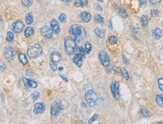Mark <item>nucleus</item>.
Masks as SVG:
<instances>
[{"label":"nucleus","instance_id":"49530a36","mask_svg":"<svg viewBox=\"0 0 163 124\" xmlns=\"http://www.w3.org/2000/svg\"><path fill=\"white\" fill-rule=\"evenodd\" d=\"M109 28L110 29H113V26H112V22H111V20H110V22H109Z\"/></svg>","mask_w":163,"mask_h":124},{"label":"nucleus","instance_id":"4be33fe9","mask_svg":"<svg viewBox=\"0 0 163 124\" xmlns=\"http://www.w3.org/2000/svg\"><path fill=\"white\" fill-rule=\"evenodd\" d=\"M34 34V29L33 27H27L24 31V35L26 37L32 36Z\"/></svg>","mask_w":163,"mask_h":124},{"label":"nucleus","instance_id":"0eeeda50","mask_svg":"<svg viewBox=\"0 0 163 124\" xmlns=\"http://www.w3.org/2000/svg\"><path fill=\"white\" fill-rule=\"evenodd\" d=\"M110 90L111 93L113 94V96L116 99L119 100V83L118 82H114L110 84Z\"/></svg>","mask_w":163,"mask_h":124},{"label":"nucleus","instance_id":"473e14b6","mask_svg":"<svg viewBox=\"0 0 163 124\" xmlns=\"http://www.w3.org/2000/svg\"><path fill=\"white\" fill-rule=\"evenodd\" d=\"M150 15H151L152 17H156L157 16H159V10H157V9H153V10L151 11Z\"/></svg>","mask_w":163,"mask_h":124},{"label":"nucleus","instance_id":"6ab92c4d","mask_svg":"<svg viewBox=\"0 0 163 124\" xmlns=\"http://www.w3.org/2000/svg\"><path fill=\"white\" fill-rule=\"evenodd\" d=\"M18 59H19L20 62L23 65H27L28 63V59L27 58L26 55L23 54V53H19L18 54Z\"/></svg>","mask_w":163,"mask_h":124},{"label":"nucleus","instance_id":"dca6fc26","mask_svg":"<svg viewBox=\"0 0 163 124\" xmlns=\"http://www.w3.org/2000/svg\"><path fill=\"white\" fill-rule=\"evenodd\" d=\"M61 59V55L59 52H53L51 54V60L53 61V62H55L57 63L59 62L60 60Z\"/></svg>","mask_w":163,"mask_h":124},{"label":"nucleus","instance_id":"2eb2a0df","mask_svg":"<svg viewBox=\"0 0 163 124\" xmlns=\"http://www.w3.org/2000/svg\"><path fill=\"white\" fill-rule=\"evenodd\" d=\"M80 17H81V20L84 23H88L92 20V16L90 15V13L86 12V11L82 12L80 14Z\"/></svg>","mask_w":163,"mask_h":124},{"label":"nucleus","instance_id":"5701e85b","mask_svg":"<svg viewBox=\"0 0 163 124\" xmlns=\"http://www.w3.org/2000/svg\"><path fill=\"white\" fill-rule=\"evenodd\" d=\"M25 21H26V23L28 24V25H30L33 22V16L32 13H28L27 15H26Z\"/></svg>","mask_w":163,"mask_h":124},{"label":"nucleus","instance_id":"412c9836","mask_svg":"<svg viewBox=\"0 0 163 124\" xmlns=\"http://www.w3.org/2000/svg\"><path fill=\"white\" fill-rule=\"evenodd\" d=\"M149 22V18L147 16H145V15H143L141 18V23L143 26H146L148 25V23Z\"/></svg>","mask_w":163,"mask_h":124},{"label":"nucleus","instance_id":"a211bd4d","mask_svg":"<svg viewBox=\"0 0 163 124\" xmlns=\"http://www.w3.org/2000/svg\"><path fill=\"white\" fill-rule=\"evenodd\" d=\"M88 0H76L75 2V6L76 7L82 8L87 5Z\"/></svg>","mask_w":163,"mask_h":124},{"label":"nucleus","instance_id":"e433bc0d","mask_svg":"<svg viewBox=\"0 0 163 124\" xmlns=\"http://www.w3.org/2000/svg\"><path fill=\"white\" fill-rule=\"evenodd\" d=\"M32 98H33V100L35 102V101H36L39 98V92H35L33 94V95H32Z\"/></svg>","mask_w":163,"mask_h":124},{"label":"nucleus","instance_id":"39448f33","mask_svg":"<svg viewBox=\"0 0 163 124\" xmlns=\"http://www.w3.org/2000/svg\"><path fill=\"white\" fill-rule=\"evenodd\" d=\"M43 52L42 47L38 44H35L31 46L27 51V54L29 57L31 59H35L39 57Z\"/></svg>","mask_w":163,"mask_h":124},{"label":"nucleus","instance_id":"f03ea898","mask_svg":"<svg viewBox=\"0 0 163 124\" xmlns=\"http://www.w3.org/2000/svg\"><path fill=\"white\" fill-rule=\"evenodd\" d=\"M64 46L65 51L67 55L71 56L77 50V44L74 38L71 37H66L64 39Z\"/></svg>","mask_w":163,"mask_h":124},{"label":"nucleus","instance_id":"423d86ee","mask_svg":"<svg viewBox=\"0 0 163 124\" xmlns=\"http://www.w3.org/2000/svg\"><path fill=\"white\" fill-rule=\"evenodd\" d=\"M62 110H63V105L60 101H55L51 105V114L53 116L58 115Z\"/></svg>","mask_w":163,"mask_h":124},{"label":"nucleus","instance_id":"cd10ccee","mask_svg":"<svg viewBox=\"0 0 163 124\" xmlns=\"http://www.w3.org/2000/svg\"><path fill=\"white\" fill-rule=\"evenodd\" d=\"M92 45L90 42H85V50L86 53H90V52L92 51Z\"/></svg>","mask_w":163,"mask_h":124},{"label":"nucleus","instance_id":"a19ab883","mask_svg":"<svg viewBox=\"0 0 163 124\" xmlns=\"http://www.w3.org/2000/svg\"><path fill=\"white\" fill-rule=\"evenodd\" d=\"M140 5L141 8H145L147 5V0H140Z\"/></svg>","mask_w":163,"mask_h":124},{"label":"nucleus","instance_id":"f257e3e1","mask_svg":"<svg viewBox=\"0 0 163 124\" xmlns=\"http://www.w3.org/2000/svg\"><path fill=\"white\" fill-rule=\"evenodd\" d=\"M70 32L71 35L74 38L75 40L77 42H82L83 41L86 37V32H85L84 28L80 25H73L71 26L70 29Z\"/></svg>","mask_w":163,"mask_h":124},{"label":"nucleus","instance_id":"c9c22d12","mask_svg":"<svg viewBox=\"0 0 163 124\" xmlns=\"http://www.w3.org/2000/svg\"><path fill=\"white\" fill-rule=\"evenodd\" d=\"M50 66H51V69H52L53 71H56L57 69V65H56V63H55V62H53V61L51 60V62H50Z\"/></svg>","mask_w":163,"mask_h":124},{"label":"nucleus","instance_id":"09e8293b","mask_svg":"<svg viewBox=\"0 0 163 124\" xmlns=\"http://www.w3.org/2000/svg\"><path fill=\"white\" fill-rule=\"evenodd\" d=\"M61 1H66V0H61Z\"/></svg>","mask_w":163,"mask_h":124},{"label":"nucleus","instance_id":"393cba45","mask_svg":"<svg viewBox=\"0 0 163 124\" xmlns=\"http://www.w3.org/2000/svg\"><path fill=\"white\" fill-rule=\"evenodd\" d=\"M141 114L144 117H150L152 116V113L146 108H142Z\"/></svg>","mask_w":163,"mask_h":124},{"label":"nucleus","instance_id":"b1692460","mask_svg":"<svg viewBox=\"0 0 163 124\" xmlns=\"http://www.w3.org/2000/svg\"><path fill=\"white\" fill-rule=\"evenodd\" d=\"M121 73L122 74V76H123V78H124L125 80H129L130 76H129V74H128V71L126 70L125 68H121Z\"/></svg>","mask_w":163,"mask_h":124},{"label":"nucleus","instance_id":"c03bdc74","mask_svg":"<svg viewBox=\"0 0 163 124\" xmlns=\"http://www.w3.org/2000/svg\"><path fill=\"white\" fill-rule=\"evenodd\" d=\"M122 60H123V62H124V63H125V64H128V59L126 58L125 56H122Z\"/></svg>","mask_w":163,"mask_h":124},{"label":"nucleus","instance_id":"c85d7f7f","mask_svg":"<svg viewBox=\"0 0 163 124\" xmlns=\"http://www.w3.org/2000/svg\"><path fill=\"white\" fill-rule=\"evenodd\" d=\"M119 15H120L122 17H124V18H127L128 17V13L126 12V11H125L123 8L122 7L119 8Z\"/></svg>","mask_w":163,"mask_h":124},{"label":"nucleus","instance_id":"9d476101","mask_svg":"<svg viewBox=\"0 0 163 124\" xmlns=\"http://www.w3.org/2000/svg\"><path fill=\"white\" fill-rule=\"evenodd\" d=\"M41 33H42V35H43V36L47 38H51L52 36H53V31L51 30V29H49L46 26L42 27Z\"/></svg>","mask_w":163,"mask_h":124},{"label":"nucleus","instance_id":"7c9ffc66","mask_svg":"<svg viewBox=\"0 0 163 124\" xmlns=\"http://www.w3.org/2000/svg\"><path fill=\"white\" fill-rule=\"evenodd\" d=\"M6 40L8 42H12L14 41V34L11 32H8L6 36Z\"/></svg>","mask_w":163,"mask_h":124},{"label":"nucleus","instance_id":"9b49d317","mask_svg":"<svg viewBox=\"0 0 163 124\" xmlns=\"http://www.w3.org/2000/svg\"><path fill=\"white\" fill-rule=\"evenodd\" d=\"M4 56L5 57L10 60V59H13V58L15 56V51L12 47H8L5 50V52H4Z\"/></svg>","mask_w":163,"mask_h":124},{"label":"nucleus","instance_id":"6e6552de","mask_svg":"<svg viewBox=\"0 0 163 124\" xmlns=\"http://www.w3.org/2000/svg\"><path fill=\"white\" fill-rule=\"evenodd\" d=\"M99 59L100 62L101 63V64L104 66H108L110 64V59L106 53V51H100L99 53Z\"/></svg>","mask_w":163,"mask_h":124},{"label":"nucleus","instance_id":"79ce46f5","mask_svg":"<svg viewBox=\"0 0 163 124\" xmlns=\"http://www.w3.org/2000/svg\"><path fill=\"white\" fill-rule=\"evenodd\" d=\"M149 2L153 5H158L161 2V0H149Z\"/></svg>","mask_w":163,"mask_h":124},{"label":"nucleus","instance_id":"2f4dec72","mask_svg":"<svg viewBox=\"0 0 163 124\" xmlns=\"http://www.w3.org/2000/svg\"><path fill=\"white\" fill-rule=\"evenodd\" d=\"M108 42H109V43L111 44H115L117 43V42H118V38L116 36H110L109 38V39H108Z\"/></svg>","mask_w":163,"mask_h":124},{"label":"nucleus","instance_id":"a18cd8bd","mask_svg":"<svg viewBox=\"0 0 163 124\" xmlns=\"http://www.w3.org/2000/svg\"><path fill=\"white\" fill-rule=\"evenodd\" d=\"M60 77H61V78H62L64 81H66V82H67V81H68V79H67L65 76H64V75H61Z\"/></svg>","mask_w":163,"mask_h":124},{"label":"nucleus","instance_id":"de8ad7c7","mask_svg":"<svg viewBox=\"0 0 163 124\" xmlns=\"http://www.w3.org/2000/svg\"><path fill=\"white\" fill-rule=\"evenodd\" d=\"M98 2H104V0H98Z\"/></svg>","mask_w":163,"mask_h":124},{"label":"nucleus","instance_id":"ddd939ff","mask_svg":"<svg viewBox=\"0 0 163 124\" xmlns=\"http://www.w3.org/2000/svg\"><path fill=\"white\" fill-rule=\"evenodd\" d=\"M51 29L53 31V32H55V34H58L61 32L59 23H57L56 20H52L51 21Z\"/></svg>","mask_w":163,"mask_h":124},{"label":"nucleus","instance_id":"7ed1b4c3","mask_svg":"<svg viewBox=\"0 0 163 124\" xmlns=\"http://www.w3.org/2000/svg\"><path fill=\"white\" fill-rule=\"evenodd\" d=\"M85 53H86L85 50L82 47H79L77 49V53L73 57V61L78 67H82V61L85 57Z\"/></svg>","mask_w":163,"mask_h":124},{"label":"nucleus","instance_id":"bb28decb","mask_svg":"<svg viewBox=\"0 0 163 124\" xmlns=\"http://www.w3.org/2000/svg\"><path fill=\"white\" fill-rule=\"evenodd\" d=\"M156 103L158 104V105L162 107L163 106V95H158L156 97Z\"/></svg>","mask_w":163,"mask_h":124},{"label":"nucleus","instance_id":"f8f14e48","mask_svg":"<svg viewBox=\"0 0 163 124\" xmlns=\"http://www.w3.org/2000/svg\"><path fill=\"white\" fill-rule=\"evenodd\" d=\"M23 84H24V85L26 86V87L33 88V89H34V88L37 87V86H38L37 83H36L35 81H34V80L27 79L26 78H23Z\"/></svg>","mask_w":163,"mask_h":124},{"label":"nucleus","instance_id":"f3484780","mask_svg":"<svg viewBox=\"0 0 163 124\" xmlns=\"http://www.w3.org/2000/svg\"><path fill=\"white\" fill-rule=\"evenodd\" d=\"M153 36L156 39H159L162 37V31L158 27H156L153 30Z\"/></svg>","mask_w":163,"mask_h":124},{"label":"nucleus","instance_id":"aec40b11","mask_svg":"<svg viewBox=\"0 0 163 124\" xmlns=\"http://www.w3.org/2000/svg\"><path fill=\"white\" fill-rule=\"evenodd\" d=\"M94 32H95V35L98 37V38H104V36H105L104 31H103L102 29H100V28H95Z\"/></svg>","mask_w":163,"mask_h":124},{"label":"nucleus","instance_id":"1a4fd4ad","mask_svg":"<svg viewBox=\"0 0 163 124\" xmlns=\"http://www.w3.org/2000/svg\"><path fill=\"white\" fill-rule=\"evenodd\" d=\"M12 28H13V31L14 32L20 33V32H21L24 28V24L23 23L21 20H18L12 24Z\"/></svg>","mask_w":163,"mask_h":124},{"label":"nucleus","instance_id":"c756f323","mask_svg":"<svg viewBox=\"0 0 163 124\" xmlns=\"http://www.w3.org/2000/svg\"><path fill=\"white\" fill-rule=\"evenodd\" d=\"M22 5L26 8L30 7L33 4V0H21Z\"/></svg>","mask_w":163,"mask_h":124},{"label":"nucleus","instance_id":"4468645a","mask_svg":"<svg viewBox=\"0 0 163 124\" xmlns=\"http://www.w3.org/2000/svg\"><path fill=\"white\" fill-rule=\"evenodd\" d=\"M45 105L43 103H35L34 105V113L35 114H39L44 112Z\"/></svg>","mask_w":163,"mask_h":124},{"label":"nucleus","instance_id":"4c0bfd02","mask_svg":"<svg viewBox=\"0 0 163 124\" xmlns=\"http://www.w3.org/2000/svg\"><path fill=\"white\" fill-rule=\"evenodd\" d=\"M94 7L95 8V10L99 11H102V10H103L102 7L99 4H98V3H94Z\"/></svg>","mask_w":163,"mask_h":124},{"label":"nucleus","instance_id":"ea45409f","mask_svg":"<svg viewBox=\"0 0 163 124\" xmlns=\"http://www.w3.org/2000/svg\"><path fill=\"white\" fill-rule=\"evenodd\" d=\"M98 114H94L92 117H91V118H90V120H88V123H92L93 121H94V120H97V118H98Z\"/></svg>","mask_w":163,"mask_h":124},{"label":"nucleus","instance_id":"72a5a7b5","mask_svg":"<svg viewBox=\"0 0 163 124\" xmlns=\"http://www.w3.org/2000/svg\"><path fill=\"white\" fill-rule=\"evenodd\" d=\"M59 20L61 23H66L67 21V17L65 14H61L59 16Z\"/></svg>","mask_w":163,"mask_h":124},{"label":"nucleus","instance_id":"20e7f679","mask_svg":"<svg viewBox=\"0 0 163 124\" xmlns=\"http://www.w3.org/2000/svg\"><path fill=\"white\" fill-rule=\"evenodd\" d=\"M85 99L87 104L90 107H94L96 105V102L98 100V95L94 90L89 89V90L86 91V93H85Z\"/></svg>","mask_w":163,"mask_h":124},{"label":"nucleus","instance_id":"f704fd0d","mask_svg":"<svg viewBox=\"0 0 163 124\" xmlns=\"http://www.w3.org/2000/svg\"><path fill=\"white\" fill-rule=\"evenodd\" d=\"M158 84H159V88L160 89V90L163 92V78H159V80H158Z\"/></svg>","mask_w":163,"mask_h":124},{"label":"nucleus","instance_id":"a878e982","mask_svg":"<svg viewBox=\"0 0 163 124\" xmlns=\"http://www.w3.org/2000/svg\"><path fill=\"white\" fill-rule=\"evenodd\" d=\"M94 21L97 23H100V24H104V18L100 16V15H96L94 17Z\"/></svg>","mask_w":163,"mask_h":124},{"label":"nucleus","instance_id":"37998d69","mask_svg":"<svg viewBox=\"0 0 163 124\" xmlns=\"http://www.w3.org/2000/svg\"><path fill=\"white\" fill-rule=\"evenodd\" d=\"M26 74H27V75H29V76H33V75L34 74V73H33L31 70H27Z\"/></svg>","mask_w":163,"mask_h":124},{"label":"nucleus","instance_id":"58836bf2","mask_svg":"<svg viewBox=\"0 0 163 124\" xmlns=\"http://www.w3.org/2000/svg\"><path fill=\"white\" fill-rule=\"evenodd\" d=\"M5 70V66L4 63L0 61V72H4Z\"/></svg>","mask_w":163,"mask_h":124}]
</instances>
